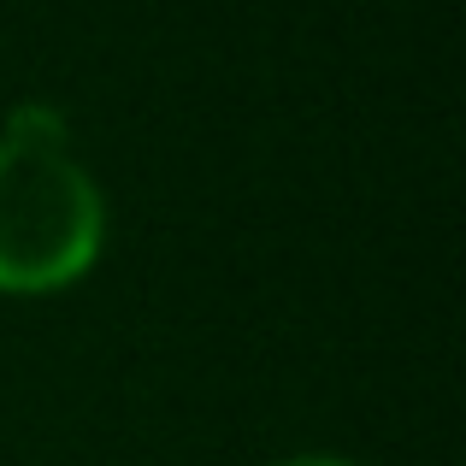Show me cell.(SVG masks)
<instances>
[{
	"mask_svg": "<svg viewBox=\"0 0 466 466\" xmlns=\"http://www.w3.org/2000/svg\"><path fill=\"white\" fill-rule=\"evenodd\" d=\"M106 242V201L71 159L47 106H18L0 137V296H54L77 284Z\"/></svg>",
	"mask_w": 466,
	"mask_h": 466,
	"instance_id": "cell-1",
	"label": "cell"
},
{
	"mask_svg": "<svg viewBox=\"0 0 466 466\" xmlns=\"http://www.w3.org/2000/svg\"><path fill=\"white\" fill-rule=\"evenodd\" d=\"M284 466H354V461H337V455H301V461H284Z\"/></svg>",
	"mask_w": 466,
	"mask_h": 466,
	"instance_id": "cell-2",
	"label": "cell"
}]
</instances>
